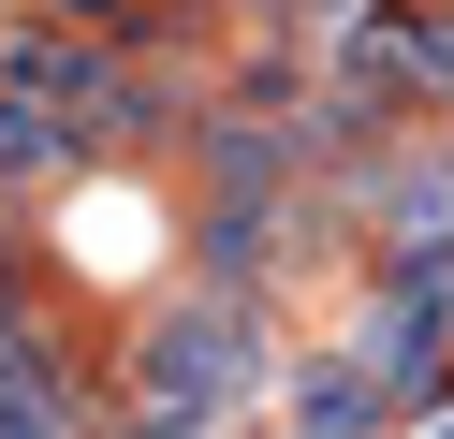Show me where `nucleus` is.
Listing matches in <instances>:
<instances>
[{
  "instance_id": "1",
  "label": "nucleus",
  "mask_w": 454,
  "mask_h": 439,
  "mask_svg": "<svg viewBox=\"0 0 454 439\" xmlns=\"http://www.w3.org/2000/svg\"><path fill=\"white\" fill-rule=\"evenodd\" d=\"M132 396H147V425H161V439L220 425L235 396H264V322H249L235 293L161 308V322H147V351H132Z\"/></svg>"
},
{
  "instance_id": "2",
  "label": "nucleus",
  "mask_w": 454,
  "mask_h": 439,
  "mask_svg": "<svg viewBox=\"0 0 454 439\" xmlns=\"http://www.w3.org/2000/svg\"><path fill=\"white\" fill-rule=\"evenodd\" d=\"M366 205H381V249H395V263H454V146L366 176Z\"/></svg>"
},
{
  "instance_id": "3",
  "label": "nucleus",
  "mask_w": 454,
  "mask_h": 439,
  "mask_svg": "<svg viewBox=\"0 0 454 439\" xmlns=\"http://www.w3.org/2000/svg\"><path fill=\"white\" fill-rule=\"evenodd\" d=\"M294 425H308V439H366V425H395V396H381L366 366H308V410H294Z\"/></svg>"
}]
</instances>
